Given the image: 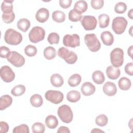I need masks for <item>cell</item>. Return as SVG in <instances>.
Instances as JSON below:
<instances>
[{
    "instance_id": "obj_42",
    "label": "cell",
    "mask_w": 133,
    "mask_h": 133,
    "mask_svg": "<svg viewBox=\"0 0 133 133\" xmlns=\"http://www.w3.org/2000/svg\"><path fill=\"white\" fill-rule=\"evenodd\" d=\"M10 49L5 46H1L0 47V56L3 58H6L10 52Z\"/></svg>"
},
{
    "instance_id": "obj_8",
    "label": "cell",
    "mask_w": 133,
    "mask_h": 133,
    "mask_svg": "<svg viewBox=\"0 0 133 133\" xmlns=\"http://www.w3.org/2000/svg\"><path fill=\"white\" fill-rule=\"evenodd\" d=\"M7 61L14 66L19 68L25 63V59L23 56L17 51H10L6 58Z\"/></svg>"
},
{
    "instance_id": "obj_39",
    "label": "cell",
    "mask_w": 133,
    "mask_h": 133,
    "mask_svg": "<svg viewBox=\"0 0 133 133\" xmlns=\"http://www.w3.org/2000/svg\"><path fill=\"white\" fill-rule=\"evenodd\" d=\"M127 10V5L124 2L116 3L114 7V11L117 14H123Z\"/></svg>"
},
{
    "instance_id": "obj_20",
    "label": "cell",
    "mask_w": 133,
    "mask_h": 133,
    "mask_svg": "<svg viewBox=\"0 0 133 133\" xmlns=\"http://www.w3.org/2000/svg\"><path fill=\"white\" fill-rule=\"evenodd\" d=\"M45 124L50 129H54L58 125V121L57 117L53 115H48L45 119Z\"/></svg>"
},
{
    "instance_id": "obj_47",
    "label": "cell",
    "mask_w": 133,
    "mask_h": 133,
    "mask_svg": "<svg viewBox=\"0 0 133 133\" xmlns=\"http://www.w3.org/2000/svg\"><path fill=\"white\" fill-rule=\"evenodd\" d=\"M127 53L128 56L132 58V46H130L128 48V51H127Z\"/></svg>"
},
{
    "instance_id": "obj_48",
    "label": "cell",
    "mask_w": 133,
    "mask_h": 133,
    "mask_svg": "<svg viewBox=\"0 0 133 133\" xmlns=\"http://www.w3.org/2000/svg\"><path fill=\"white\" fill-rule=\"evenodd\" d=\"M104 132L103 131L99 129V128H94L91 131V132Z\"/></svg>"
},
{
    "instance_id": "obj_45",
    "label": "cell",
    "mask_w": 133,
    "mask_h": 133,
    "mask_svg": "<svg viewBox=\"0 0 133 133\" xmlns=\"http://www.w3.org/2000/svg\"><path fill=\"white\" fill-rule=\"evenodd\" d=\"M9 130V126L5 122L1 121L0 122V132L1 133H6Z\"/></svg>"
},
{
    "instance_id": "obj_24",
    "label": "cell",
    "mask_w": 133,
    "mask_h": 133,
    "mask_svg": "<svg viewBox=\"0 0 133 133\" xmlns=\"http://www.w3.org/2000/svg\"><path fill=\"white\" fill-rule=\"evenodd\" d=\"M31 25L30 21L26 18H22L17 22L18 28L23 32H26Z\"/></svg>"
},
{
    "instance_id": "obj_12",
    "label": "cell",
    "mask_w": 133,
    "mask_h": 133,
    "mask_svg": "<svg viewBox=\"0 0 133 133\" xmlns=\"http://www.w3.org/2000/svg\"><path fill=\"white\" fill-rule=\"evenodd\" d=\"M0 75L2 80L6 83L13 81L15 78L14 72L8 65H4L1 68Z\"/></svg>"
},
{
    "instance_id": "obj_34",
    "label": "cell",
    "mask_w": 133,
    "mask_h": 133,
    "mask_svg": "<svg viewBox=\"0 0 133 133\" xmlns=\"http://www.w3.org/2000/svg\"><path fill=\"white\" fill-rule=\"evenodd\" d=\"M45 130V125L42 123L36 122L32 126V131L33 133H43Z\"/></svg>"
},
{
    "instance_id": "obj_29",
    "label": "cell",
    "mask_w": 133,
    "mask_h": 133,
    "mask_svg": "<svg viewBox=\"0 0 133 133\" xmlns=\"http://www.w3.org/2000/svg\"><path fill=\"white\" fill-rule=\"evenodd\" d=\"M88 8L87 3L85 1H77L74 6V9L81 14L85 12Z\"/></svg>"
},
{
    "instance_id": "obj_19",
    "label": "cell",
    "mask_w": 133,
    "mask_h": 133,
    "mask_svg": "<svg viewBox=\"0 0 133 133\" xmlns=\"http://www.w3.org/2000/svg\"><path fill=\"white\" fill-rule=\"evenodd\" d=\"M50 82L52 85L55 87H60L64 83L63 77L58 73L52 74L50 77Z\"/></svg>"
},
{
    "instance_id": "obj_13",
    "label": "cell",
    "mask_w": 133,
    "mask_h": 133,
    "mask_svg": "<svg viewBox=\"0 0 133 133\" xmlns=\"http://www.w3.org/2000/svg\"><path fill=\"white\" fill-rule=\"evenodd\" d=\"M103 92L108 96H113L117 92V88L115 84L111 82H106L102 88Z\"/></svg>"
},
{
    "instance_id": "obj_5",
    "label": "cell",
    "mask_w": 133,
    "mask_h": 133,
    "mask_svg": "<svg viewBox=\"0 0 133 133\" xmlns=\"http://www.w3.org/2000/svg\"><path fill=\"white\" fill-rule=\"evenodd\" d=\"M57 114L60 119L65 123H70L73 119V112L71 108L68 105L64 104L59 107Z\"/></svg>"
},
{
    "instance_id": "obj_33",
    "label": "cell",
    "mask_w": 133,
    "mask_h": 133,
    "mask_svg": "<svg viewBox=\"0 0 133 133\" xmlns=\"http://www.w3.org/2000/svg\"><path fill=\"white\" fill-rule=\"evenodd\" d=\"M82 14L76 10H71L69 12V19L72 22H78L82 19Z\"/></svg>"
},
{
    "instance_id": "obj_28",
    "label": "cell",
    "mask_w": 133,
    "mask_h": 133,
    "mask_svg": "<svg viewBox=\"0 0 133 133\" xmlns=\"http://www.w3.org/2000/svg\"><path fill=\"white\" fill-rule=\"evenodd\" d=\"M82 77L79 74H74L68 79V84L71 87H76L81 82Z\"/></svg>"
},
{
    "instance_id": "obj_23",
    "label": "cell",
    "mask_w": 133,
    "mask_h": 133,
    "mask_svg": "<svg viewBox=\"0 0 133 133\" xmlns=\"http://www.w3.org/2000/svg\"><path fill=\"white\" fill-rule=\"evenodd\" d=\"M92 79L96 84H102L105 81V77L102 72L99 70H97L93 72Z\"/></svg>"
},
{
    "instance_id": "obj_31",
    "label": "cell",
    "mask_w": 133,
    "mask_h": 133,
    "mask_svg": "<svg viewBox=\"0 0 133 133\" xmlns=\"http://www.w3.org/2000/svg\"><path fill=\"white\" fill-rule=\"evenodd\" d=\"M98 21L100 28H107L109 24L110 17L108 15L102 14L99 16Z\"/></svg>"
},
{
    "instance_id": "obj_41",
    "label": "cell",
    "mask_w": 133,
    "mask_h": 133,
    "mask_svg": "<svg viewBox=\"0 0 133 133\" xmlns=\"http://www.w3.org/2000/svg\"><path fill=\"white\" fill-rule=\"evenodd\" d=\"M90 3L92 8L94 9H100L103 6L104 1L103 0H92Z\"/></svg>"
},
{
    "instance_id": "obj_15",
    "label": "cell",
    "mask_w": 133,
    "mask_h": 133,
    "mask_svg": "<svg viewBox=\"0 0 133 133\" xmlns=\"http://www.w3.org/2000/svg\"><path fill=\"white\" fill-rule=\"evenodd\" d=\"M81 90L83 95L85 96H89L95 92L96 87L90 82H86L82 84Z\"/></svg>"
},
{
    "instance_id": "obj_17",
    "label": "cell",
    "mask_w": 133,
    "mask_h": 133,
    "mask_svg": "<svg viewBox=\"0 0 133 133\" xmlns=\"http://www.w3.org/2000/svg\"><path fill=\"white\" fill-rule=\"evenodd\" d=\"M100 37L102 43L106 46H110L114 42V36L110 31H105L102 32Z\"/></svg>"
},
{
    "instance_id": "obj_27",
    "label": "cell",
    "mask_w": 133,
    "mask_h": 133,
    "mask_svg": "<svg viewBox=\"0 0 133 133\" xmlns=\"http://www.w3.org/2000/svg\"><path fill=\"white\" fill-rule=\"evenodd\" d=\"M44 56L47 60H52L56 56V50L51 46H48L44 50Z\"/></svg>"
},
{
    "instance_id": "obj_16",
    "label": "cell",
    "mask_w": 133,
    "mask_h": 133,
    "mask_svg": "<svg viewBox=\"0 0 133 133\" xmlns=\"http://www.w3.org/2000/svg\"><path fill=\"white\" fill-rule=\"evenodd\" d=\"M106 74L109 78L115 80L120 76L121 71L118 68L114 67L113 65H109L106 69Z\"/></svg>"
},
{
    "instance_id": "obj_26",
    "label": "cell",
    "mask_w": 133,
    "mask_h": 133,
    "mask_svg": "<svg viewBox=\"0 0 133 133\" xmlns=\"http://www.w3.org/2000/svg\"><path fill=\"white\" fill-rule=\"evenodd\" d=\"M14 1H4L1 5V9L3 14H10L13 12L12 3Z\"/></svg>"
},
{
    "instance_id": "obj_7",
    "label": "cell",
    "mask_w": 133,
    "mask_h": 133,
    "mask_svg": "<svg viewBox=\"0 0 133 133\" xmlns=\"http://www.w3.org/2000/svg\"><path fill=\"white\" fill-rule=\"evenodd\" d=\"M45 31L44 29L38 26L33 27L29 33V38L31 42L37 43L43 41L45 38Z\"/></svg>"
},
{
    "instance_id": "obj_3",
    "label": "cell",
    "mask_w": 133,
    "mask_h": 133,
    "mask_svg": "<svg viewBox=\"0 0 133 133\" xmlns=\"http://www.w3.org/2000/svg\"><path fill=\"white\" fill-rule=\"evenodd\" d=\"M110 61L112 65L116 68L122 66L124 62V51L120 48H115L110 53Z\"/></svg>"
},
{
    "instance_id": "obj_30",
    "label": "cell",
    "mask_w": 133,
    "mask_h": 133,
    "mask_svg": "<svg viewBox=\"0 0 133 133\" xmlns=\"http://www.w3.org/2000/svg\"><path fill=\"white\" fill-rule=\"evenodd\" d=\"M52 18L55 22L61 23L64 21L65 19V15L63 11L60 10H56L52 14Z\"/></svg>"
},
{
    "instance_id": "obj_36",
    "label": "cell",
    "mask_w": 133,
    "mask_h": 133,
    "mask_svg": "<svg viewBox=\"0 0 133 133\" xmlns=\"http://www.w3.org/2000/svg\"><path fill=\"white\" fill-rule=\"evenodd\" d=\"M60 36L59 34L55 32H52L50 33L47 37V41L48 43L51 44H57L59 42Z\"/></svg>"
},
{
    "instance_id": "obj_18",
    "label": "cell",
    "mask_w": 133,
    "mask_h": 133,
    "mask_svg": "<svg viewBox=\"0 0 133 133\" xmlns=\"http://www.w3.org/2000/svg\"><path fill=\"white\" fill-rule=\"evenodd\" d=\"M12 102V98L8 95H5L0 98V110H4L9 107Z\"/></svg>"
},
{
    "instance_id": "obj_49",
    "label": "cell",
    "mask_w": 133,
    "mask_h": 133,
    "mask_svg": "<svg viewBox=\"0 0 133 133\" xmlns=\"http://www.w3.org/2000/svg\"><path fill=\"white\" fill-rule=\"evenodd\" d=\"M128 16L129 18H130L131 19H133V17H132V9H130L128 12Z\"/></svg>"
},
{
    "instance_id": "obj_38",
    "label": "cell",
    "mask_w": 133,
    "mask_h": 133,
    "mask_svg": "<svg viewBox=\"0 0 133 133\" xmlns=\"http://www.w3.org/2000/svg\"><path fill=\"white\" fill-rule=\"evenodd\" d=\"M12 132L13 133H29L30 130L27 125L23 124L15 127L14 128Z\"/></svg>"
},
{
    "instance_id": "obj_11",
    "label": "cell",
    "mask_w": 133,
    "mask_h": 133,
    "mask_svg": "<svg viewBox=\"0 0 133 133\" xmlns=\"http://www.w3.org/2000/svg\"><path fill=\"white\" fill-rule=\"evenodd\" d=\"M63 44L65 46L75 48L80 45V38L78 35L66 34L63 38Z\"/></svg>"
},
{
    "instance_id": "obj_25",
    "label": "cell",
    "mask_w": 133,
    "mask_h": 133,
    "mask_svg": "<svg viewBox=\"0 0 133 133\" xmlns=\"http://www.w3.org/2000/svg\"><path fill=\"white\" fill-rule=\"evenodd\" d=\"M30 101L31 105L35 108L40 107L43 103V99L42 96L38 94L32 95L30 98Z\"/></svg>"
},
{
    "instance_id": "obj_46",
    "label": "cell",
    "mask_w": 133,
    "mask_h": 133,
    "mask_svg": "<svg viewBox=\"0 0 133 133\" xmlns=\"http://www.w3.org/2000/svg\"><path fill=\"white\" fill-rule=\"evenodd\" d=\"M57 132L58 133H63V132H70V131L68 127H65V126H61L60 127L58 130H57Z\"/></svg>"
},
{
    "instance_id": "obj_40",
    "label": "cell",
    "mask_w": 133,
    "mask_h": 133,
    "mask_svg": "<svg viewBox=\"0 0 133 133\" xmlns=\"http://www.w3.org/2000/svg\"><path fill=\"white\" fill-rule=\"evenodd\" d=\"M15 18V15L14 12L10 14H3L2 19L5 23H10L14 21Z\"/></svg>"
},
{
    "instance_id": "obj_14",
    "label": "cell",
    "mask_w": 133,
    "mask_h": 133,
    "mask_svg": "<svg viewBox=\"0 0 133 133\" xmlns=\"http://www.w3.org/2000/svg\"><path fill=\"white\" fill-rule=\"evenodd\" d=\"M49 10L45 8H40L36 13L35 18L36 20L41 23L46 22L49 18Z\"/></svg>"
},
{
    "instance_id": "obj_21",
    "label": "cell",
    "mask_w": 133,
    "mask_h": 133,
    "mask_svg": "<svg viewBox=\"0 0 133 133\" xmlns=\"http://www.w3.org/2000/svg\"><path fill=\"white\" fill-rule=\"evenodd\" d=\"M81 94L79 91L75 90H72L68 92L66 95L67 100L72 103L78 101L81 99Z\"/></svg>"
},
{
    "instance_id": "obj_44",
    "label": "cell",
    "mask_w": 133,
    "mask_h": 133,
    "mask_svg": "<svg viewBox=\"0 0 133 133\" xmlns=\"http://www.w3.org/2000/svg\"><path fill=\"white\" fill-rule=\"evenodd\" d=\"M125 71L126 74L130 76L133 75V64L132 62H129L126 64L125 66Z\"/></svg>"
},
{
    "instance_id": "obj_4",
    "label": "cell",
    "mask_w": 133,
    "mask_h": 133,
    "mask_svg": "<svg viewBox=\"0 0 133 133\" xmlns=\"http://www.w3.org/2000/svg\"><path fill=\"white\" fill-rule=\"evenodd\" d=\"M84 41L89 50L92 52L98 51L101 48V44L95 34H86Z\"/></svg>"
},
{
    "instance_id": "obj_10",
    "label": "cell",
    "mask_w": 133,
    "mask_h": 133,
    "mask_svg": "<svg viewBox=\"0 0 133 133\" xmlns=\"http://www.w3.org/2000/svg\"><path fill=\"white\" fill-rule=\"evenodd\" d=\"M81 22L86 31L94 30L97 25V19L93 16H84L81 20Z\"/></svg>"
},
{
    "instance_id": "obj_22",
    "label": "cell",
    "mask_w": 133,
    "mask_h": 133,
    "mask_svg": "<svg viewBox=\"0 0 133 133\" xmlns=\"http://www.w3.org/2000/svg\"><path fill=\"white\" fill-rule=\"evenodd\" d=\"M118 85L121 90H127L130 88L131 83L130 80L127 77H122L119 79L118 82Z\"/></svg>"
},
{
    "instance_id": "obj_2",
    "label": "cell",
    "mask_w": 133,
    "mask_h": 133,
    "mask_svg": "<svg viewBox=\"0 0 133 133\" xmlns=\"http://www.w3.org/2000/svg\"><path fill=\"white\" fill-rule=\"evenodd\" d=\"M57 54L60 58L64 59L68 64H74L77 60V56L74 51H69L68 49L64 47H60L58 49Z\"/></svg>"
},
{
    "instance_id": "obj_32",
    "label": "cell",
    "mask_w": 133,
    "mask_h": 133,
    "mask_svg": "<svg viewBox=\"0 0 133 133\" xmlns=\"http://www.w3.org/2000/svg\"><path fill=\"white\" fill-rule=\"evenodd\" d=\"M25 91V87L23 85H18L13 87L11 90V94L15 97L22 95Z\"/></svg>"
},
{
    "instance_id": "obj_1",
    "label": "cell",
    "mask_w": 133,
    "mask_h": 133,
    "mask_svg": "<svg viewBox=\"0 0 133 133\" xmlns=\"http://www.w3.org/2000/svg\"><path fill=\"white\" fill-rule=\"evenodd\" d=\"M4 40L7 44L11 45H17L22 41V34L12 29L6 30L4 35Z\"/></svg>"
},
{
    "instance_id": "obj_35",
    "label": "cell",
    "mask_w": 133,
    "mask_h": 133,
    "mask_svg": "<svg viewBox=\"0 0 133 133\" xmlns=\"http://www.w3.org/2000/svg\"><path fill=\"white\" fill-rule=\"evenodd\" d=\"M108 122L107 116L105 114H100L97 116L95 119L96 124L101 127L105 126Z\"/></svg>"
},
{
    "instance_id": "obj_43",
    "label": "cell",
    "mask_w": 133,
    "mask_h": 133,
    "mask_svg": "<svg viewBox=\"0 0 133 133\" xmlns=\"http://www.w3.org/2000/svg\"><path fill=\"white\" fill-rule=\"evenodd\" d=\"M72 2V0H60L59 5L62 8L66 9L71 6Z\"/></svg>"
},
{
    "instance_id": "obj_6",
    "label": "cell",
    "mask_w": 133,
    "mask_h": 133,
    "mask_svg": "<svg viewBox=\"0 0 133 133\" xmlns=\"http://www.w3.org/2000/svg\"><path fill=\"white\" fill-rule=\"evenodd\" d=\"M128 22L123 17H116L113 19L112 23V28L116 34L123 33L127 27Z\"/></svg>"
},
{
    "instance_id": "obj_9",
    "label": "cell",
    "mask_w": 133,
    "mask_h": 133,
    "mask_svg": "<svg viewBox=\"0 0 133 133\" xmlns=\"http://www.w3.org/2000/svg\"><path fill=\"white\" fill-rule=\"evenodd\" d=\"M45 97L48 101L57 104L63 101L64 96L63 93L60 91L49 90L45 92Z\"/></svg>"
},
{
    "instance_id": "obj_50",
    "label": "cell",
    "mask_w": 133,
    "mask_h": 133,
    "mask_svg": "<svg viewBox=\"0 0 133 133\" xmlns=\"http://www.w3.org/2000/svg\"><path fill=\"white\" fill-rule=\"evenodd\" d=\"M132 26H131V28H130V32H129V33H130V34L132 36V32H131V31H132Z\"/></svg>"
},
{
    "instance_id": "obj_37",
    "label": "cell",
    "mask_w": 133,
    "mask_h": 133,
    "mask_svg": "<svg viewBox=\"0 0 133 133\" xmlns=\"http://www.w3.org/2000/svg\"><path fill=\"white\" fill-rule=\"evenodd\" d=\"M24 53L29 57H33L37 53V49L33 45H28L24 48Z\"/></svg>"
}]
</instances>
